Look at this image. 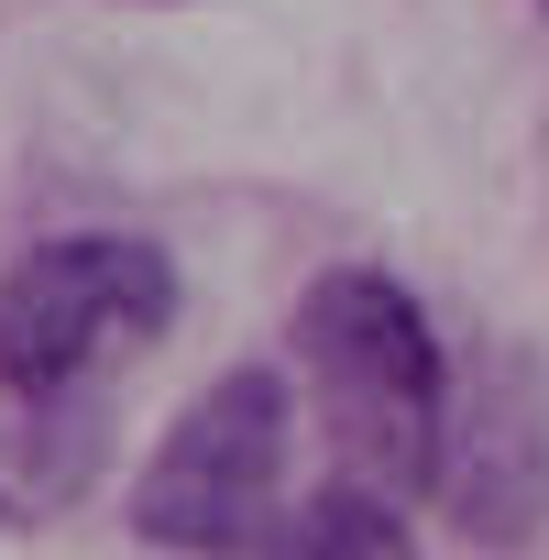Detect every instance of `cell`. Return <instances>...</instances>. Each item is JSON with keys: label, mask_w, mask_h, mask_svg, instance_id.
Segmentation results:
<instances>
[{"label": "cell", "mask_w": 549, "mask_h": 560, "mask_svg": "<svg viewBox=\"0 0 549 560\" xmlns=\"http://www.w3.org/2000/svg\"><path fill=\"white\" fill-rule=\"evenodd\" d=\"M297 363H308V396H319V429H330L341 472L396 494V505L429 494L451 363H440L429 308L396 287L385 264H330L297 298Z\"/></svg>", "instance_id": "obj_1"}, {"label": "cell", "mask_w": 549, "mask_h": 560, "mask_svg": "<svg viewBox=\"0 0 549 560\" xmlns=\"http://www.w3.org/2000/svg\"><path fill=\"white\" fill-rule=\"evenodd\" d=\"M176 330V264L132 231H67L0 275V396L100 407L110 363Z\"/></svg>", "instance_id": "obj_2"}, {"label": "cell", "mask_w": 549, "mask_h": 560, "mask_svg": "<svg viewBox=\"0 0 549 560\" xmlns=\"http://www.w3.org/2000/svg\"><path fill=\"white\" fill-rule=\"evenodd\" d=\"M287 440H297L287 374L274 363L220 374L209 396L176 407V429L132 472V538H154L176 560H253L274 505H287Z\"/></svg>", "instance_id": "obj_3"}, {"label": "cell", "mask_w": 549, "mask_h": 560, "mask_svg": "<svg viewBox=\"0 0 549 560\" xmlns=\"http://www.w3.org/2000/svg\"><path fill=\"white\" fill-rule=\"evenodd\" d=\"M429 494L472 549H527L549 527V363L527 341H494L472 374H451Z\"/></svg>", "instance_id": "obj_4"}, {"label": "cell", "mask_w": 549, "mask_h": 560, "mask_svg": "<svg viewBox=\"0 0 549 560\" xmlns=\"http://www.w3.org/2000/svg\"><path fill=\"white\" fill-rule=\"evenodd\" d=\"M264 560H418V549H407L396 494H374V483L341 472V483H319V494H297V505H274Z\"/></svg>", "instance_id": "obj_5"}, {"label": "cell", "mask_w": 549, "mask_h": 560, "mask_svg": "<svg viewBox=\"0 0 549 560\" xmlns=\"http://www.w3.org/2000/svg\"><path fill=\"white\" fill-rule=\"evenodd\" d=\"M538 12H549V0H538Z\"/></svg>", "instance_id": "obj_6"}]
</instances>
